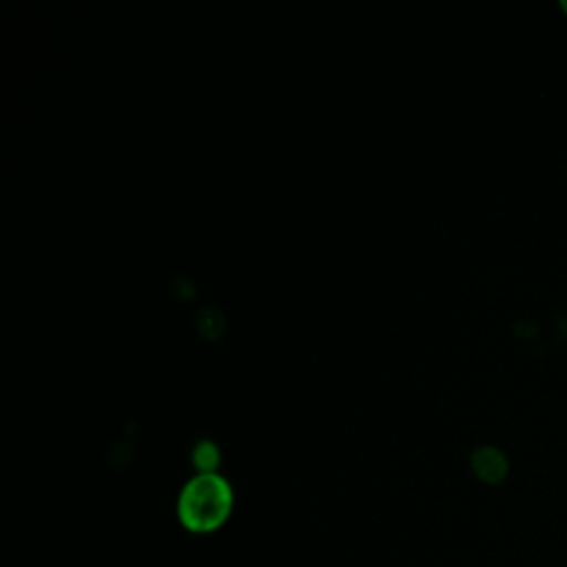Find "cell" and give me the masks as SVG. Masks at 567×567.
<instances>
[{
	"label": "cell",
	"instance_id": "cell-1",
	"mask_svg": "<svg viewBox=\"0 0 567 567\" xmlns=\"http://www.w3.org/2000/svg\"><path fill=\"white\" fill-rule=\"evenodd\" d=\"M233 512V487L217 472L190 476L177 496V520L193 534L217 532Z\"/></svg>",
	"mask_w": 567,
	"mask_h": 567
},
{
	"label": "cell",
	"instance_id": "cell-2",
	"mask_svg": "<svg viewBox=\"0 0 567 567\" xmlns=\"http://www.w3.org/2000/svg\"><path fill=\"white\" fill-rule=\"evenodd\" d=\"M470 465L474 476L487 485L501 483L509 472V461L496 445L474 447V452L470 454Z\"/></svg>",
	"mask_w": 567,
	"mask_h": 567
},
{
	"label": "cell",
	"instance_id": "cell-3",
	"mask_svg": "<svg viewBox=\"0 0 567 567\" xmlns=\"http://www.w3.org/2000/svg\"><path fill=\"white\" fill-rule=\"evenodd\" d=\"M190 458H193V465L197 467V474H204V472H215L217 463H219V450L213 441L208 439H202L193 445L190 450Z\"/></svg>",
	"mask_w": 567,
	"mask_h": 567
},
{
	"label": "cell",
	"instance_id": "cell-4",
	"mask_svg": "<svg viewBox=\"0 0 567 567\" xmlns=\"http://www.w3.org/2000/svg\"><path fill=\"white\" fill-rule=\"evenodd\" d=\"M197 328H199V332H202L204 337H210V339L217 337L219 330L224 328V319H221L219 310H215V308H210V306L199 308V310H197Z\"/></svg>",
	"mask_w": 567,
	"mask_h": 567
},
{
	"label": "cell",
	"instance_id": "cell-5",
	"mask_svg": "<svg viewBox=\"0 0 567 567\" xmlns=\"http://www.w3.org/2000/svg\"><path fill=\"white\" fill-rule=\"evenodd\" d=\"M560 9H563L565 16H567V0H560Z\"/></svg>",
	"mask_w": 567,
	"mask_h": 567
}]
</instances>
